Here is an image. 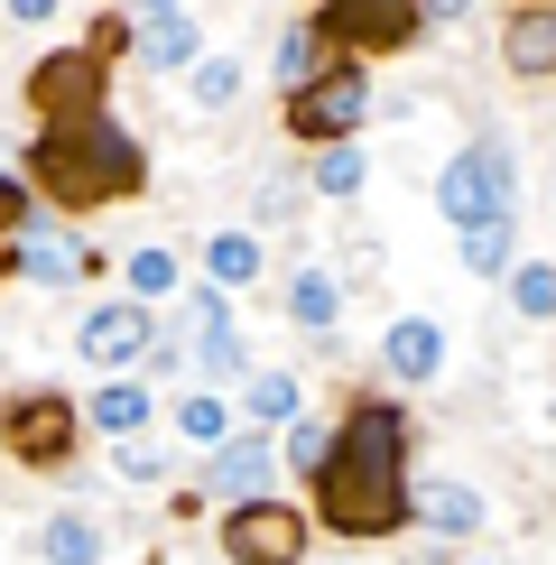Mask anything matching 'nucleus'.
Returning <instances> with one entry per match:
<instances>
[{
	"instance_id": "nucleus-9",
	"label": "nucleus",
	"mask_w": 556,
	"mask_h": 565,
	"mask_svg": "<svg viewBox=\"0 0 556 565\" xmlns=\"http://www.w3.org/2000/svg\"><path fill=\"white\" fill-rule=\"evenodd\" d=\"M149 334H158L149 297H121V306H93V316L75 324V352H84L93 371H121V362H139V352H149Z\"/></svg>"
},
{
	"instance_id": "nucleus-3",
	"label": "nucleus",
	"mask_w": 556,
	"mask_h": 565,
	"mask_svg": "<svg viewBox=\"0 0 556 565\" xmlns=\"http://www.w3.org/2000/svg\"><path fill=\"white\" fill-rule=\"evenodd\" d=\"M371 121V75L362 56H324L307 84H288V139H307V149H334V139H353Z\"/></svg>"
},
{
	"instance_id": "nucleus-12",
	"label": "nucleus",
	"mask_w": 556,
	"mask_h": 565,
	"mask_svg": "<svg viewBox=\"0 0 556 565\" xmlns=\"http://www.w3.org/2000/svg\"><path fill=\"white\" fill-rule=\"evenodd\" d=\"M269 436L260 427H250V436H223L214 445V491H223V501H260V491H269Z\"/></svg>"
},
{
	"instance_id": "nucleus-33",
	"label": "nucleus",
	"mask_w": 556,
	"mask_h": 565,
	"mask_svg": "<svg viewBox=\"0 0 556 565\" xmlns=\"http://www.w3.org/2000/svg\"><path fill=\"white\" fill-rule=\"evenodd\" d=\"M139 362H149V371H185V343H177V334H149V352H139Z\"/></svg>"
},
{
	"instance_id": "nucleus-36",
	"label": "nucleus",
	"mask_w": 556,
	"mask_h": 565,
	"mask_svg": "<svg viewBox=\"0 0 556 565\" xmlns=\"http://www.w3.org/2000/svg\"><path fill=\"white\" fill-rule=\"evenodd\" d=\"M473 565H492V556H473Z\"/></svg>"
},
{
	"instance_id": "nucleus-7",
	"label": "nucleus",
	"mask_w": 556,
	"mask_h": 565,
	"mask_svg": "<svg viewBox=\"0 0 556 565\" xmlns=\"http://www.w3.org/2000/svg\"><path fill=\"white\" fill-rule=\"evenodd\" d=\"M0 445H10V463H29V473H56V463H75V408H65L56 390H19L10 408H0Z\"/></svg>"
},
{
	"instance_id": "nucleus-6",
	"label": "nucleus",
	"mask_w": 556,
	"mask_h": 565,
	"mask_svg": "<svg viewBox=\"0 0 556 565\" xmlns=\"http://www.w3.org/2000/svg\"><path fill=\"white\" fill-rule=\"evenodd\" d=\"M510 195H520V168H510V149H501V139L463 149L455 168L436 177V204H446V223H455V232H473V223H501V214H510Z\"/></svg>"
},
{
	"instance_id": "nucleus-25",
	"label": "nucleus",
	"mask_w": 556,
	"mask_h": 565,
	"mask_svg": "<svg viewBox=\"0 0 556 565\" xmlns=\"http://www.w3.org/2000/svg\"><path fill=\"white\" fill-rule=\"evenodd\" d=\"M510 306H520V316H556V269H538V260H528V269H510Z\"/></svg>"
},
{
	"instance_id": "nucleus-30",
	"label": "nucleus",
	"mask_w": 556,
	"mask_h": 565,
	"mask_svg": "<svg viewBox=\"0 0 556 565\" xmlns=\"http://www.w3.org/2000/svg\"><path fill=\"white\" fill-rule=\"evenodd\" d=\"M177 288V250H139L130 260V297H168Z\"/></svg>"
},
{
	"instance_id": "nucleus-22",
	"label": "nucleus",
	"mask_w": 556,
	"mask_h": 565,
	"mask_svg": "<svg viewBox=\"0 0 556 565\" xmlns=\"http://www.w3.org/2000/svg\"><path fill=\"white\" fill-rule=\"evenodd\" d=\"M362 177H371V158L353 149V139H334V149H316V195H362Z\"/></svg>"
},
{
	"instance_id": "nucleus-24",
	"label": "nucleus",
	"mask_w": 556,
	"mask_h": 565,
	"mask_svg": "<svg viewBox=\"0 0 556 565\" xmlns=\"http://www.w3.org/2000/svg\"><path fill=\"white\" fill-rule=\"evenodd\" d=\"M185 93H195V111H232V93H242V65H232V56H204Z\"/></svg>"
},
{
	"instance_id": "nucleus-19",
	"label": "nucleus",
	"mask_w": 556,
	"mask_h": 565,
	"mask_svg": "<svg viewBox=\"0 0 556 565\" xmlns=\"http://www.w3.org/2000/svg\"><path fill=\"white\" fill-rule=\"evenodd\" d=\"M204 269H214V288H250V278H260V242H250V232H214V242H204Z\"/></svg>"
},
{
	"instance_id": "nucleus-4",
	"label": "nucleus",
	"mask_w": 556,
	"mask_h": 565,
	"mask_svg": "<svg viewBox=\"0 0 556 565\" xmlns=\"http://www.w3.org/2000/svg\"><path fill=\"white\" fill-rule=\"evenodd\" d=\"M29 111L38 130L46 121H93V111H111V56H93V46H56V56L29 65Z\"/></svg>"
},
{
	"instance_id": "nucleus-26",
	"label": "nucleus",
	"mask_w": 556,
	"mask_h": 565,
	"mask_svg": "<svg viewBox=\"0 0 556 565\" xmlns=\"http://www.w3.org/2000/svg\"><path fill=\"white\" fill-rule=\"evenodd\" d=\"M19 269H29L38 288H65V278H75L84 260H75V250H65V242H29V250H19Z\"/></svg>"
},
{
	"instance_id": "nucleus-20",
	"label": "nucleus",
	"mask_w": 556,
	"mask_h": 565,
	"mask_svg": "<svg viewBox=\"0 0 556 565\" xmlns=\"http://www.w3.org/2000/svg\"><path fill=\"white\" fill-rule=\"evenodd\" d=\"M324 56H334V38H324L316 19H297V29L278 38V84H307V75H316Z\"/></svg>"
},
{
	"instance_id": "nucleus-17",
	"label": "nucleus",
	"mask_w": 556,
	"mask_h": 565,
	"mask_svg": "<svg viewBox=\"0 0 556 565\" xmlns=\"http://www.w3.org/2000/svg\"><path fill=\"white\" fill-rule=\"evenodd\" d=\"M93 427H103V436H139V427H149V390L111 371V381L93 390Z\"/></svg>"
},
{
	"instance_id": "nucleus-16",
	"label": "nucleus",
	"mask_w": 556,
	"mask_h": 565,
	"mask_svg": "<svg viewBox=\"0 0 556 565\" xmlns=\"http://www.w3.org/2000/svg\"><path fill=\"white\" fill-rule=\"evenodd\" d=\"M288 316L307 324V334H324V324L343 316V278H334V269H297V278H288Z\"/></svg>"
},
{
	"instance_id": "nucleus-35",
	"label": "nucleus",
	"mask_w": 556,
	"mask_h": 565,
	"mask_svg": "<svg viewBox=\"0 0 556 565\" xmlns=\"http://www.w3.org/2000/svg\"><path fill=\"white\" fill-rule=\"evenodd\" d=\"M65 0H10V19H56Z\"/></svg>"
},
{
	"instance_id": "nucleus-5",
	"label": "nucleus",
	"mask_w": 556,
	"mask_h": 565,
	"mask_svg": "<svg viewBox=\"0 0 556 565\" xmlns=\"http://www.w3.org/2000/svg\"><path fill=\"white\" fill-rule=\"evenodd\" d=\"M316 29L343 46V56H408L427 38V10L417 0H316Z\"/></svg>"
},
{
	"instance_id": "nucleus-34",
	"label": "nucleus",
	"mask_w": 556,
	"mask_h": 565,
	"mask_svg": "<svg viewBox=\"0 0 556 565\" xmlns=\"http://www.w3.org/2000/svg\"><path fill=\"white\" fill-rule=\"evenodd\" d=\"M417 10H427V29H436V19H463L473 0H417Z\"/></svg>"
},
{
	"instance_id": "nucleus-1",
	"label": "nucleus",
	"mask_w": 556,
	"mask_h": 565,
	"mask_svg": "<svg viewBox=\"0 0 556 565\" xmlns=\"http://www.w3.org/2000/svg\"><path fill=\"white\" fill-rule=\"evenodd\" d=\"M307 482H316V520L334 537H399L408 529V408L362 398Z\"/></svg>"
},
{
	"instance_id": "nucleus-15",
	"label": "nucleus",
	"mask_w": 556,
	"mask_h": 565,
	"mask_svg": "<svg viewBox=\"0 0 556 565\" xmlns=\"http://www.w3.org/2000/svg\"><path fill=\"white\" fill-rule=\"evenodd\" d=\"M139 56H149L158 75H185V65H195V19H185V10L139 19Z\"/></svg>"
},
{
	"instance_id": "nucleus-8",
	"label": "nucleus",
	"mask_w": 556,
	"mask_h": 565,
	"mask_svg": "<svg viewBox=\"0 0 556 565\" xmlns=\"http://www.w3.org/2000/svg\"><path fill=\"white\" fill-rule=\"evenodd\" d=\"M223 556L232 565H297L307 556V510H288V501H232L223 510Z\"/></svg>"
},
{
	"instance_id": "nucleus-28",
	"label": "nucleus",
	"mask_w": 556,
	"mask_h": 565,
	"mask_svg": "<svg viewBox=\"0 0 556 565\" xmlns=\"http://www.w3.org/2000/svg\"><path fill=\"white\" fill-rule=\"evenodd\" d=\"M130 19H139V10H103V19L84 29V46H93V56H130V46H139V29H130Z\"/></svg>"
},
{
	"instance_id": "nucleus-2",
	"label": "nucleus",
	"mask_w": 556,
	"mask_h": 565,
	"mask_svg": "<svg viewBox=\"0 0 556 565\" xmlns=\"http://www.w3.org/2000/svg\"><path fill=\"white\" fill-rule=\"evenodd\" d=\"M29 185L46 204H65V214H93V204H121L149 185V149L111 121V111H93V121H46L38 149H29Z\"/></svg>"
},
{
	"instance_id": "nucleus-13",
	"label": "nucleus",
	"mask_w": 556,
	"mask_h": 565,
	"mask_svg": "<svg viewBox=\"0 0 556 565\" xmlns=\"http://www.w3.org/2000/svg\"><path fill=\"white\" fill-rule=\"evenodd\" d=\"M381 362H389V381L417 390V381H436V362H446V334H436L427 316H399L389 324V343H381Z\"/></svg>"
},
{
	"instance_id": "nucleus-32",
	"label": "nucleus",
	"mask_w": 556,
	"mask_h": 565,
	"mask_svg": "<svg viewBox=\"0 0 556 565\" xmlns=\"http://www.w3.org/2000/svg\"><path fill=\"white\" fill-rule=\"evenodd\" d=\"M121 473H130V482H158V473H168V463H158V455H149V445H139V436H121Z\"/></svg>"
},
{
	"instance_id": "nucleus-31",
	"label": "nucleus",
	"mask_w": 556,
	"mask_h": 565,
	"mask_svg": "<svg viewBox=\"0 0 556 565\" xmlns=\"http://www.w3.org/2000/svg\"><path fill=\"white\" fill-rule=\"evenodd\" d=\"M177 436H195V445H223V408H214V398H177Z\"/></svg>"
},
{
	"instance_id": "nucleus-27",
	"label": "nucleus",
	"mask_w": 556,
	"mask_h": 565,
	"mask_svg": "<svg viewBox=\"0 0 556 565\" xmlns=\"http://www.w3.org/2000/svg\"><path fill=\"white\" fill-rule=\"evenodd\" d=\"M324 455H334V427H316V417H288V463H297V473H316Z\"/></svg>"
},
{
	"instance_id": "nucleus-14",
	"label": "nucleus",
	"mask_w": 556,
	"mask_h": 565,
	"mask_svg": "<svg viewBox=\"0 0 556 565\" xmlns=\"http://www.w3.org/2000/svg\"><path fill=\"white\" fill-rule=\"evenodd\" d=\"M408 520H427L446 537H482V491H463V482H408Z\"/></svg>"
},
{
	"instance_id": "nucleus-29",
	"label": "nucleus",
	"mask_w": 556,
	"mask_h": 565,
	"mask_svg": "<svg viewBox=\"0 0 556 565\" xmlns=\"http://www.w3.org/2000/svg\"><path fill=\"white\" fill-rule=\"evenodd\" d=\"M29 204H38V185L0 168V242H19V232H29Z\"/></svg>"
},
{
	"instance_id": "nucleus-11",
	"label": "nucleus",
	"mask_w": 556,
	"mask_h": 565,
	"mask_svg": "<svg viewBox=\"0 0 556 565\" xmlns=\"http://www.w3.org/2000/svg\"><path fill=\"white\" fill-rule=\"evenodd\" d=\"M195 352H204V371H223V381H242L250 371V352H242V324H232V306H223V288H195Z\"/></svg>"
},
{
	"instance_id": "nucleus-21",
	"label": "nucleus",
	"mask_w": 556,
	"mask_h": 565,
	"mask_svg": "<svg viewBox=\"0 0 556 565\" xmlns=\"http://www.w3.org/2000/svg\"><path fill=\"white\" fill-rule=\"evenodd\" d=\"M242 408H250V427H288V417H297V381H288V371H250Z\"/></svg>"
},
{
	"instance_id": "nucleus-10",
	"label": "nucleus",
	"mask_w": 556,
	"mask_h": 565,
	"mask_svg": "<svg viewBox=\"0 0 556 565\" xmlns=\"http://www.w3.org/2000/svg\"><path fill=\"white\" fill-rule=\"evenodd\" d=\"M501 65L528 75V84L556 75V0H520V10L501 19Z\"/></svg>"
},
{
	"instance_id": "nucleus-23",
	"label": "nucleus",
	"mask_w": 556,
	"mask_h": 565,
	"mask_svg": "<svg viewBox=\"0 0 556 565\" xmlns=\"http://www.w3.org/2000/svg\"><path fill=\"white\" fill-rule=\"evenodd\" d=\"M510 242H520L510 214H501V223H473V232H463V269H473V278H501V269H510Z\"/></svg>"
},
{
	"instance_id": "nucleus-18",
	"label": "nucleus",
	"mask_w": 556,
	"mask_h": 565,
	"mask_svg": "<svg viewBox=\"0 0 556 565\" xmlns=\"http://www.w3.org/2000/svg\"><path fill=\"white\" fill-rule=\"evenodd\" d=\"M38 556H46V565H103V529L65 510V520H46V529H38Z\"/></svg>"
}]
</instances>
